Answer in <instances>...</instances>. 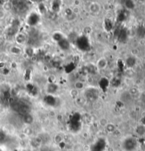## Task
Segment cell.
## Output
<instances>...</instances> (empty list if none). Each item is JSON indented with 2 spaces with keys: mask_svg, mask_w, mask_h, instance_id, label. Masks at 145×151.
I'll return each instance as SVG.
<instances>
[{
  "mask_svg": "<svg viewBox=\"0 0 145 151\" xmlns=\"http://www.w3.org/2000/svg\"><path fill=\"white\" fill-rule=\"evenodd\" d=\"M98 91L94 89H89L87 92V98L90 99L91 100H96L98 98Z\"/></svg>",
  "mask_w": 145,
  "mask_h": 151,
  "instance_id": "5",
  "label": "cell"
},
{
  "mask_svg": "<svg viewBox=\"0 0 145 151\" xmlns=\"http://www.w3.org/2000/svg\"><path fill=\"white\" fill-rule=\"evenodd\" d=\"M0 151H2V150H1V149H0Z\"/></svg>",
  "mask_w": 145,
  "mask_h": 151,
  "instance_id": "12",
  "label": "cell"
},
{
  "mask_svg": "<svg viewBox=\"0 0 145 151\" xmlns=\"http://www.w3.org/2000/svg\"><path fill=\"white\" fill-rule=\"evenodd\" d=\"M12 108L15 111H17L21 114H28V110H29V106L26 103L23 102H14L12 103Z\"/></svg>",
  "mask_w": 145,
  "mask_h": 151,
  "instance_id": "1",
  "label": "cell"
},
{
  "mask_svg": "<svg viewBox=\"0 0 145 151\" xmlns=\"http://www.w3.org/2000/svg\"><path fill=\"white\" fill-rule=\"evenodd\" d=\"M136 141L134 138H127L124 143V148L127 150H132L135 148Z\"/></svg>",
  "mask_w": 145,
  "mask_h": 151,
  "instance_id": "3",
  "label": "cell"
},
{
  "mask_svg": "<svg viewBox=\"0 0 145 151\" xmlns=\"http://www.w3.org/2000/svg\"><path fill=\"white\" fill-rule=\"evenodd\" d=\"M45 102H47V104H49L50 105H53L55 103V98L52 97V96H47L45 98Z\"/></svg>",
  "mask_w": 145,
  "mask_h": 151,
  "instance_id": "10",
  "label": "cell"
},
{
  "mask_svg": "<svg viewBox=\"0 0 145 151\" xmlns=\"http://www.w3.org/2000/svg\"><path fill=\"white\" fill-rule=\"evenodd\" d=\"M77 45L79 49L82 51H87L90 49V43L89 39L85 36L78 37L77 40Z\"/></svg>",
  "mask_w": 145,
  "mask_h": 151,
  "instance_id": "2",
  "label": "cell"
},
{
  "mask_svg": "<svg viewBox=\"0 0 145 151\" xmlns=\"http://www.w3.org/2000/svg\"><path fill=\"white\" fill-rule=\"evenodd\" d=\"M117 37H118L119 40H121V41L125 40L127 37L126 31L125 30H123V29H122V30H118V33H117Z\"/></svg>",
  "mask_w": 145,
  "mask_h": 151,
  "instance_id": "8",
  "label": "cell"
},
{
  "mask_svg": "<svg viewBox=\"0 0 145 151\" xmlns=\"http://www.w3.org/2000/svg\"><path fill=\"white\" fill-rule=\"evenodd\" d=\"M105 148V143L103 141H99L96 143V145L91 148L92 151H103Z\"/></svg>",
  "mask_w": 145,
  "mask_h": 151,
  "instance_id": "6",
  "label": "cell"
},
{
  "mask_svg": "<svg viewBox=\"0 0 145 151\" xmlns=\"http://www.w3.org/2000/svg\"><path fill=\"white\" fill-rule=\"evenodd\" d=\"M5 138H6V136H5L4 133L0 131V143H2L5 140Z\"/></svg>",
  "mask_w": 145,
  "mask_h": 151,
  "instance_id": "11",
  "label": "cell"
},
{
  "mask_svg": "<svg viewBox=\"0 0 145 151\" xmlns=\"http://www.w3.org/2000/svg\"><path fill=\"white\" fill-rule=\"evenodd\" d=\"M26 9V5L24 4H16V7H15V10L17 11V12H23L24 11H25Z\"/></svg>",
  "mask_w": 145,
  "mask_h": 151,
  "instance_id": "9",
  "label": "cell"
},
{
  "mask_svg": "<svg viewBox=\"0 0 145 151\" xmlns=\"http://www.w3.org/2000/svg\"><path fill=\"white\" fill-rule=\"evenodd\" d=\"M59 45L62 49H68L69 48V43L65 39H62L59 41Z\"/></svg>",
  "mask_w": 145,
  "mask_h": 151,
  "instance_id": "7",
  "label": "cell"
},
{
  "mask_svg": "<svg viewBox=\"0 0 145 151\" xmlns=\"http://www.w3.org/2000/svg\"><path fill=\"white\" fill-rule=\"evenodd\" d=\"M38 21H39V16L35 13L31 14L28 17V23L30 26H34L35 24H37Z\"/></svg>",
  "mask_w": 145,
  "mask_h": 151,
  "instance_id": "4",
  "label": "cell"
}]
</instances>
